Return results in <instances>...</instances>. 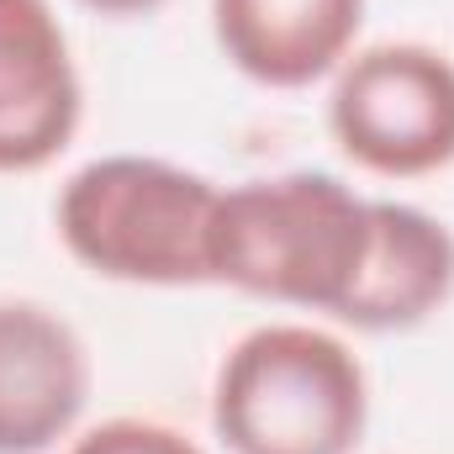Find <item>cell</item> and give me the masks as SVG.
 Here are the masks:
<instances>
[{
  "mask_svg": "<svg viewBox=\"0 0 454 454\" xmlns=\"http://www.w3.org/2000/svg\"><path fill=\"white\" fill-rule=\"evenodd\" d=\"M375 254V196L328 169L227 185L212 217V286L343 323Z\"/></svg>",
  "mask_w": 454,
  "mask_h": 454,
  "instance_id": "cell-1",
  "label": "cell"
},
{
  "mask_svg": "<svg viewBox=\"0 0 454 454\" xmlns=\"http://www.w3.org/2000/svg\"><path fill=\"white\" fill-rule=\"evenodd\" d=\"M223 185L153 159V153H101L80 164L59 196L53 227L74 264L116 286H212L207 243Z\"/></svg>",
  "mask_w": 454,
  "mask_h": 454,
  "instance_id": "cell-2",
  "label": "cell"
},
{
  "mask_svg": "<svg viewBox=\"0 0 454 454\" xmlns=\"http://www.w3.org/2000/svg\"><path fill=\"white\" fill-rule=\"evenodd\" d=\"M364 423L370 375L317 323H264L217 364L212 428L227 454H354Z\"/></svg>",
  "mask_w": 454,
  "mask_h": 454,
  "instance_id": "cell-3",
  "label": "cell"
},
{
  "mask_svg": "<svg viewBox=\"0 0 454 454\" xmlns=\"http://www.w3.org/2000/svg\"><path fill=\"white\" fill-rule=\"evenodd\" d=\"M328 132L364 175L423 180L454 164V59L428 43L354 48L328 90Z\"/></svg>",
  "mask_w": 454,
  "mask_h": 454,
  "instance_id": "cell-4",
  "label": "cell"
},
{
  "mask_svg": "<svg viewBox=\"0 0 454 454\" xmlns=\"http://www.w3.org/2000/svg\"><path fill=\"white\" fill-rule=\"evenodd\" d=\"M85 80L48 0H0V175L48 169L80 132Z\"/></svg>",
  "mask_w": 454,
  "mask_h": 454,
  "instance_id": "cell-5",
  "label": "cell"
},
{
  "mask_svg": "<svg viewBox=\"0 0 454 454\" xmlns=\"http://www.w3.org/2000/svg\"><path fill=\"white\" fill-rule=\"evenodd\" d=\"M90 348L43 301L0 296V454H48L90 407Z\"/></svg>",
  "mask_w": 454,
  "mask_h": 454,
  "instance_id": "cell-6",
  "label": "cell"
},
{
  "mask_svg": "<svg viewBox=\"0 0 454 454\" xmlns=\"http://www.w3.org/2000/svg\"><path fill=\"white\" fill-rule=\"evenodd\" d=\"M370 0H212L223 59L264 90L333 80L364 32Z\"/></svg>",
  "mask_w": 454,
  "mask_h": 454,
  "instance_id": "cell-7",
  "label": "cell"
},
{
  "mask_svg": "<svg viewBox=\"0 0 454 454\" xmlns=\"http://www.w3.org/2000/svg\"><path fill=\"white\" fill-rule=\"evenodd\" d=\"M454 296V232L412 201L375 196L370 275L343 312L354 333H407L444 312Z\"/></svg>",
  "mask_w": 454,
  "mask_h": 454,
  "instance_id": "cell-8",
  "label": "cell"
},
{
  "mask_svg": "<svg viewBox=\"0 0 454 454\" xmlns=\"http://www.w3.org/2000/svg\"><path fill=\"white\" fill-rule=\"evenodd\" d=\"M64 454H207L185 428L164 423V418H106L85 434L69 439Z\"/></svg>",
  "mask_w": 454,
  "mask_h": 454,
  "instance_id": "cell-9",
  "label": "cell"
},
{
  "mask_svg": "<svg viewBox=\"0 0 454 454\" xmlns=\"http://www.w3.org/2000/svg\"><path fill=\"white\" fill-rule=\"evenodd\" d=\"M85 11H96V16H116V21H127V16H148V11H159L164 0H80Z\"/></svg>",
  "mask_w": 454,
  "mask_h": 454,
  "instance_id": "cell-10",
  "label": "cell"
}]
</instances>
